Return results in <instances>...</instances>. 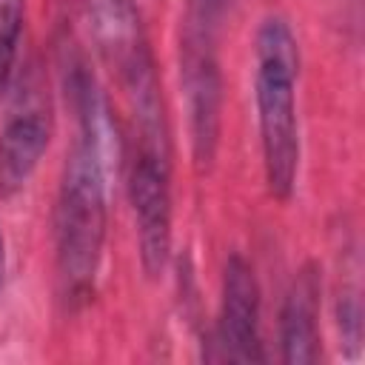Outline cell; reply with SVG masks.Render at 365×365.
<instances>
[{"instance_id": "cell-1", "label": "cell", "mask_w": 365, "mask_h": 365, "mask_svg": "<svg viewBox=\"0 0 365 365\" xmlns=\"http://www.w3.org/2000/svg\"><path fill=\"white\" fill-rule=\"evenodd\" d=\"M83 134L74 143L63 182L57 194L54 234H57V271L68 297L88 294L106 240V182L103 160L97 148V134L91 114L83 111Z\"/></svg>"}, {"instance_id": "cell-2", "label": "cell", "mask_w": 365, "mask_h": 365, "mask_svg": "<svg viewBox=\"0 0 365 365\" xmlns=\"http://www.w3.org/2000/svg\"><path fill=\"white\" fill-rule=\"evenodd\" d=\"M297 71L299 51L291 29L282 20H265L257 31V111L265 182L279 200L294 191L299 165V128L294 100Z\"/></svg>"}, {"instance_id": "cell-3", "label": "cell", "mask_w": 365, "mask_h": 365, "mask_svg": "<svg viewBox=\"0 0 365 365\" xmlns=\"http://www.w3.org/2000/svg\"><path fill=\"white\" fill-rule=\"evenodd\" d=\"M182 80L191 111V143L197 163L214 160L220 134V71L211 46V0H194L182 46Z\"/></svg>"}, {"instance_id": "cell-4", "label": "cell", "mask_w": 365, "mask_h": 365, "mask_svg": "<svg viewBox=\"0 0 365 365\" xmlns=\"http://www.w3.org/2000/svg\"><path fill=\"white\" fill-rule=\"evenodd\" d=\"M128 194L134 205L140 259L148 277L165 268L171 248V188H168V148L140 143L131 157Z\"/></svg>"}, {"instance_id": "cell-5", "label": "cell", "mask_w": 365, "mask_h": 365, "mask_svg": "<svg viewBox=\"0 0 365 365\" xmlns=\"http://www.w3.org/2000/svg\"><path fill=\"white\" fill-rule=\"evenodd\" d=\"M217 339L222 345L225 359L234 362L265 359L259 342V288L251 265L240 254H234L225 265Z\"/></svg>"}, {"instance_id": "cell-6", "label": "cell", "mask_w": 365, "mask_h": 365, "mask_svg": "<svg viewBox=\"0 0 365 365\" xmlns=\"http://www.w3.org/2000/svg\"><path fill=\"white\" fill-rule=\"evenodd\" d=\"M317 317H319V279L314 268H305L297 274L285 305H282V322H279V342H282V359L285 362H314L317 359V345H319V331H317Z\"/></svg>"}, {"instance_id": "cell-7", "label": "cell", "mask_w": 365, "mask_h": 365, "mask_svg": "<svg viewBox=\"0 0 365 365\" xmlns=\"http://www.w3.org/2000/svg\"><path fill=\"white\" fill-rule=\"evenodd\" d=\"M48 148V123L40 111L11 117L0 134V191L14 194L26 185Z\"/></svg>"}, {"instance_id": "cell-8", "label": "cell", "mask_w": 365, "mask_h": 365, "mask_svg": "<svg viewBox=\"0 0 365 365\" xmlns=\"http://www.w3.org/2000/svg\"><path fill=\"white\" fill-rule=\"evenodd\" d=\"M23 9H26V0H0V97L6 94L9 80L14 74Z\"/></svg>"}, {"instance_id": "cell-9", "label": "cell", "mask_w": 365, "mask_h": 365, "mask_svg": "<svg viewBox=\"0 0 365 365\" xmlns=\"http://www.w3.org/2000/svg\"><path fill=\"white\" fill-rule=\"evenodd\" d=\"M6 279V245H3V234H0V288Z\"/></svg>"}]
</instances>
